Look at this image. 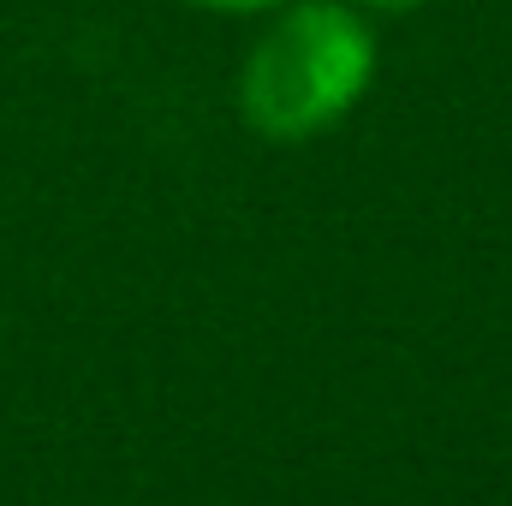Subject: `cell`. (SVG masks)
Segmentation results:
<instances>
[{
  "label": "cell",
  "instance_id": "1",
  "mask_svg": "<svg viewBox=\"0 0 512 506\" xmlns=\"http://www.w3.org/2000/svg\"><path fill=\"white\" fill-rule=\"evenodd\" d=\"M376 78V30L340 0H298L262 36L239 78V108L262 137L304 143L340 126Z\"/></svg>",
  "mask_w": 512,
  "mask_h": 506
},
{
  "label": "cell",
  "instance_id": "2",
  "mask_svg": "<svg viewBox=\"0 0 512 506\" xmlns=\"http://www.w3.org/2000/svg\"><path fill=\"white\" fill-rule=\"evenodd\" d=\"M209 12H268V6H286V0H197Z\"/></svg>",
  "mask_w": 512,
  "mask_h": 506
},
{
  "label": "cell",
  "instance_id": "3",
  "mask_svg": "<svg viewBox=\"0 0 512 506\" xmlns=\"http://www.w3.org/2000/svg\"><path fill=\"white\" fill-rule=\"evenodd\" d=\"M358 6H370V12H411V6H423V0H358Z\"/></svg>",
  "mask_w": 512,
  "mask_h": 506
}]
</instances>
